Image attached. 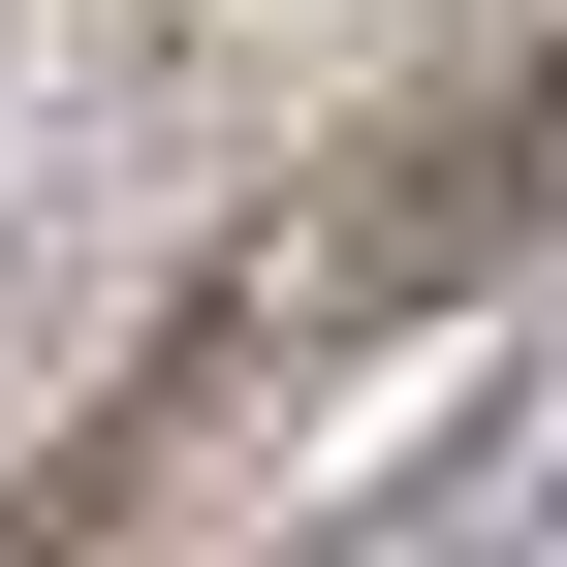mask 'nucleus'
<instances>
[{"mask_svg": "<svg viewBox=\"0 0 567 567\" xmlns=\"http://www.w3.org/2000/svg\"><path fill=\"white\" fill-rule=\"evenodd\" d=\"M536 189H567V63H473V95H410V126H379V158H316V189H284V221H252L221 284H189V347H158V410L95 442V505H158V473H221L284 379L410 347L473 252L536 221Z\"/></svg>", "mask_w": 567, "mask_h": 567, "instance_id": "nucleus-1", "label": "nucleus"}]
</instances>
